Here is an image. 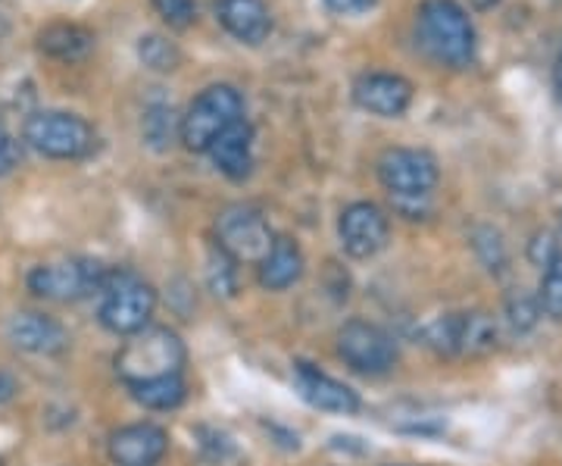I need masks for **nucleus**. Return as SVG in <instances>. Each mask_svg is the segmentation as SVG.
Returning <instances> with one entry per match:
<instances>
[{"mask_svg": "<svg viewBox=\"0 0 562 466\" xmlns=\"http://www.w3.org/2000/svg\"><path fill=\"white\" fill-rule=\"evenodd\" d=\"M272 242L276 235L266 217L250 203L225 207L216 220V244L235 264H260Z\"/></svg>", "mask_w": 562, "mask_h": 466, "instance_id": "obj_10", "label": "nucleus"}, {"mask_svg": "<svg viewBox=\"0 0 562 466\" xmlns=\"http://www.w3.org/2000/svg\"><path fill=\"white\" fill-rule=\"evenodd\" d=\"M41 54L63 63H76L91 54L94 47V32L79 22H50L38 32Z\"/></svg>", "mask_w": 562, "mask_h": 466, "instance_id": "obj_19", "label": "nucleus"}, {"mask_svg": "<svg viewBox=\"0 0 562 466\" xmlns=\"http://www.w3.org/2000/svg\"><path fill=\"white\" fill-rule=\"evenodd\" d=\"M138 57L147 69L154 73H176L181 66V51L176 41L162 38V35H144L138 41Z\"/></svg>", "mask_w": 562, "mask_h": 466, "instance_id": "obj_22", "label": "nucleus"}, {"mask_svg": "<svg viewBox=\"0 0 562 466\" xmlns=\"http://www.w3.org/2000/svg\"><path fill=\"white\" fill-rule=\"evenodd\" d=\"M553 81H557V95H560L562 101V54L560 60H557V69H553Z\"/></svg>", "mask_w": 562, "mask_h": 466, "instance_id": "obj_31", "label": "nucleus"}, {"mask_svg": "<svg viewBox=\"0 0 562 466\" xmlns=\"http://www.w3.org/2000/svg\"><path fill=\"white\" fill-rule=\"evenodd\" d=\"M16 391H20V386H16V379L7 373V369H0V407L10 404L13 398H16Z\"/></svg>", "mask_w": 562, "mask_h": 466, "instance_id": "obj_30", "label": "nucleus"}, {"mask_svg": "<svg viewBox=\"0 0 562 466\" xmlns=\"http://www.w3.org/2000/svg\"><path fill=\"white\" fill-rule=\"evenodd\" d=\"M216 20L241 44H262L272 32V16L262 0H216Z\"/></svg>", "mask_w": 562, "mask_h": 466, "instance_id": "obj_17", "label": "nucleus"}, {"mask_svg": "<svg viewBox=\"0 0 562 466\" xmlns=\"http://www.w3.org/2000/svg\"><path fill=\"white\" fill-rule=\"evenodd\" d=\"M206 279L210 288L222 295V298H232L238 291V264L222 251L220 244L210 247V266H206Z\"/></svg>", "mask_w": 562, "mask_h": 466, "instance_id": "obj_23", "label": "nucleus"}, {"mask_svg": "<svg viewBox=\"0 0 562 466\" xmlns=\"http://www.w3.org/2000/svg\"><path fill=\"white\" fill-rule=\"evenodd\" d=\"M538 317H543L541 307H538V298L516 295V298H509V301H506V320H509V325H513L516 332H528V329H535Z\"/></svg>", "mask_w": 562, "mask_h": 466, "instance_id": "obj_25", "label": "nucleus"}, {"mask_svg": "<svg viewBox=\"0 0 562 466\" xmlns=\"http://www.w3.org/2000/svg\"><path fill=\"white\" fill-rule=\"evenodd\" d=\"M338 235H341L344 251L353 260H372L391 235V223L379 203L357 201L344 207L341 220H338Z\"/></svg>", "mask_w": 562, "mask_h": 466, "instance_id": "obj_11", "label": "nucleus"}, {"mask_svg": "<svg viewBox=\"0 0 562 466\" xmlns=\"http://www.w3.org/2000/svg\"><path fill=\"white\" fill-rule=\"evenodd\" d=\"M140 132H144V142L157 151H166L169 144L181 138V120H176V110L166 107V103H157L144 113V122H140Z\"/></svg>", "mask_w": 562, "mask_h": 466, "instance_id": "obj_21", "label": "nucleus"}, {"mask_svg": "<svg viewBox=\"0 0 562 466\" xmlns=\"http://www.w3.org/2000/svg\"><path fill=\"white\" fill-rule=\"evenodd\" d=\"M294 386H297L306 404L316 407V410H325V413L350 417V413L360 410V395L353 388L344 386L341 379L322 373L319 366L306 364V360L294 364Z\"/></svg>", "mask_w": 562, "mask_h": 466, "instance_id": "obj_14", "label": "nucleus"}, {"mask_svg": "<svg viewBox=\"0 0 562 466\" xmlns=\"http://www.w3.org/2000/svg\"><path fill=\"white\" fill-rule=\"evenodd\" d=\"M416 35L441 66L469 69L475 63L479 35L457 0H425L416 13Z\"/></svg>", "mask_w": 562, "mask_h": 466, "instance_id": "obj_1", "label": "nucleus"}, {"mask_svg": "<svg viewBox=\"0 0 562 466\" xmlns=\"http://www.w3.org/2000/svg\"><path fill=\"white\" fill-rule=\"evenodd\" d=\"M169 451V432L157 423H132L116 429L106 454L116 466H157Z\"/></svg>", "mask_w": 562, "mask_h": 466, "instance_id": "obj_13", "label": "nucleus"}, {"mask_svg": "<svg viewBox=\"0 0 562 466\" xmlns=\"http://www.w3.org/2000/svg\"><path fill=\"white\" fill-rule=\"evenodd\" d=\"M353 101L372 116L397 120L413 103V85L397 73H362L353 81Z\"/></svg>", "mask_w": 562, "mask_h": 466, "instance_id": "obj_12", "label": "nucleus"}, {"mask_svg": "<svg viewBox=\"0 0 562 466\" xmlns=\"http://www.w3.org/2000/svg\"><path fill=\"white\" fill-rule=\"evenodd\" d=\"M25 144L50 160H81L94 151L98 135L91 122L66 110H41L25 120Z\"/></svg>", "mask_w": 562, "mask_h": 466, "instance_id": "obj_4", "label": "nucleus"}, {"mask_svg": "<svg viewBox=\"0 0 562 466\" xmlns=\"http://www.w3.org/2000/svg\"><path fill=\"white\" fill-rule=\"evenodd\" d=\"M181 369H184V345L172 329L162 325H147L128 335V342L116 354V373L128 388L166 376H181Z\"/></svg>", "mask_w": 562, "mask_h": 466, "instance_id": "obj_2", "label": "nucleus"}, {"mask_svg": "<svg viewBox=\"0 0 562 466\" xmlns=\"http://www.w3.org/2000/svg\"><path fill=\"white\" fill-rule=\"evenodd\" d=\"M132 398L147 410H176L188 395V386L181 376H166V379H154V382H144V386H132Z\"/></svg>", "mask_w": 562, "mask_h": 466, "instance_id": "obj_20", "label": "nucleus"}, {"mask_svg": "<svg viewBox=\"0 0 562 466\" xmlns=\"http://www.w3.org/2000/svg\"><path fill=\"white\" fill-rule=\"evenodd\" d=\"M157 291L132 269H110L101 291V323L113 335H135L150 325Z\"/></svg>", "mask_w": 562, "mask_h": 466, "instance_id": "obj_3", "label": "nucleus"}, {"mask_svg": "<svg viewBox=\"0 0 562 466\" xmlns=\"http://www.w3.org/2000/svg\"><path fill=\"white\" fill-rule=\"evenodd\" d=\"M325 7L338 16H360L375 7V0H325Z\"/></svg>", "mask_w": 562, "mask_h": 466, "instance_id": "obj_29", "label": "nucleus"}, {"mask_svg": "<svg viewBox=\"0 0 562 466\" xmlns=\"http://www.w3.org/2000/svg\"><path fill=\"white\" fill-rule=\"evenodd\" d=\"M106 276H110V266H103L101 260L76 257V260H63V264L35 266L25 282H29V291L44 301L72 304V301H85L91 295H101Z\"/></svg>", "mask_w": 562, "mask_h": 466, "instance_id": "obj_7", "label": "nucleus"}, {"mask_svg": "<svg viewBox=\"0 0 562 466\" xmlns=\"http://www.w3.org/2000/svg\"><path fill=\"white\" fill-rule=\"evenodd\" d=\"M244 120V98L232 85H210L181 116V142L188 151L206 154L228 125Z\"/></svg>", "mask_w": 562, "mask_h": 466, "instance_id": "obj_6", "label": "nucleus"}, {"mask_svg": "<svg viewBox=\"0 0 562 466\" xmlns=\"http://www.w3.org/2000/svg\"><path fill=\"white\" fill-rule=\"evenodd\" d=\"M375 169L394 201H428L441 179L438 160L419 147H387Z\"/></svg>", "mask_w": 562, "mask_h": 466, "instance_id": "obj_8", "label": "nucleus"}, {"mask_svg": "<svg viewBox=\"0 0 562 466\" xmlns=\"http://www.w3.org/2000/svg\"><path fill=\"white\" fill-rule=\"evenodd\" d=\"M338 357L353 373L384 376V373H391L397 366L401 351H397V342L384 332L382 325L369 323V320H347L338 329Z\"/></svg>", "mask_w": 562, "mask_h": 466, "instance_id": "obj_9", "label": "nucleus"}, {"mask_svg": "<svg viewBox=\"0 0 562 466\" xmlns=\"http://www.w3.org/2000/svg\"><path fill=\"white\" fill-rule=\"evenodd\" d=\"M538 307H541L543 317H550V320L562 323V254L550 266H543Z\"/></svg>", "mask_w": 562, "mask_h": 466, "instance_id": "obj_24", "label": "nucleus"}, {"mask_svg": "<svg viewBox=\"0 0 562 466\" xmlns=\"http://www.w3.org/2000/svg\"><path fill=\"white\" fill-rule=\"evenodd\" d=\"M154 10L160 13V20L169 29H188L198 16V3L194 0H154Z\"/></svg>", "mask_w": 562, "mask_h": 466, "instance_id": "obj_26", "label": "nucleus"}, {"mask_svg": "<svg viewBox=\"0 0 562 466\" xmlns=\"http://www.w3.org/2000/svg\"><path fill=\"white\" fill-rule=\"evenodd\" d=\"M7 339L20 347V351L35 354V357H54V354H63L66 345H69L66 329L54 317L38 313V310L13 313L7 320Z\"/></svg>", "mask_w": 562, "mask_h": 466, "instance_id": "obj_15", "label": "nucleus"}, {"mask_svg": "<svg viewBox=\"0 0 562 466\" xmlns=\"http://www.w3.org/2000/svg\"><path fill=\"white\" fill-rule=\"evenodd\" d=\"M562 254V247L557 244L553 235H538L535 242H531V260L538 266H550L557 257Z\"/></svg>", "mask_w": 562, "mask_h": 466, "instance_id": "obj_27", "label": "nucleus"}, {"mask_svg": "<svg viewBox=\"0 0 562 466\" xmlns=\"http://www.w3.org/2000/svg\"><path fill=\"white\" fill-rule=\"evenodd\" d=\"M257 269H260V285L266 291H288L291 285L301 282L303 276L301 244L288 235H276V242L266 251Z\"/></svg>", "mask_w": 562, "mask_h": 466, "instance_id": "obj_18", "label": "nucleus"}, {"mask_svg": "<svg viewBox=\"0 0 562 466\" xmlns=\"http://www.w3.org/2000/svg\"><path fill=\"white\" fill-rule=\"evenodd\" d=\"M16 160H20V144L0 125V176H7L16 166Z\"/></svg>", "mask_w": 562, "mask_h": 466, "instance_id": "obj_28", "label": "nucleus"}, {"mask_svg": "<svg viewBox=\"0 0 562 466\" xmlns=\"http://www.w3.org/2000/svg\"><path fill=\"white\" fill-rule=\"evenodd\" d=\"M206 154L213 157L222 176H228L235 182L247 179L254 173V125L247 120H238L235 125H228L220 138L210 144Z\"/></svg>", "mask_w": 562, "mask_h": 466, "instance_id": "obj_16", "label": "nucleus"}, {"mask_svg": "<svg viewBox=\"0 0 562 466\" xmlns=\"http://www.w3.org/2000/svg\"><path fill=\"white\" fill-rule=\"evenodd\" d=\"M422 339L441 357H484L501 342V329L497 320L484 310H462L431 320Z\"/></svg>", "mask_w": 562, "mask_h": 466, "instance_id": "obj_5", "label": "nucleus"}]
</instances>
